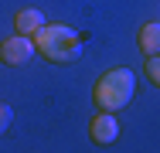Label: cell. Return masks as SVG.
Listing matches in <instances>:
<instances>
[{
	"instance_id": "1",
	"label": "cell",
	"mask_w": 160,
	"mask_h": 153,
	"mask_svg": "<svg viewBox=\"0 0 160 153\" xmlns=\"http://www.w3.org/2000/svg\"><path fill=\"white\" fill-rule=\"evenodd\" d=\"M136 92V75L129 68H109L102 72L92 85V102H96L102 112H116V109H126L129 99Z\"/></svg>"
},
{
	"instance_id": "2",
	"label": "cell",
	"mask_w": 160,
	"mask_h": 153,
	"mask_svg": "<svg viewBox=\"0 0 160 153\" xmlns=\"http://www.w3.org/2000/svg\"><path fill=\"white\" fill-rule=\"evenodd\" d=\"M34 51L41 58H48L51 65H68L78 58L82 41H78L75 27H68V24H44L34 34Z\"/></svg>"
},
{
	"instance_id": "3",
	"label": "cell",
	"mask_w": 160,
	"mask_h": 153,
	"mask_svg": "<svg viewBox=\"0 0 160 153\" xmlns=\"http://www.w3.org/2000/svg\"><path fill=\"white\" fill-rule=\"evenodd\" d=\"M31 55H38V51H34V37L14 34V37L0 41V61H3V65H28Z\"/></svg>"
},
{
	"instance_id": "4",
	"label": "cell",
	"mask_w": 160,
	"mask_h": 153,
	"mask_svg": "<svg viewBox=\"0 0 160 153\" xmlns=\"http://www.w3.org/2000/svg\"><path fill=\"white\" fill-rule=\"evenodd\" d=\"M89 136H92L96 146L116 143L119 140V119H116V112H96L92 122H89Z\"/></svg>"
},
{
	"instance_id": "5",
	"label": "cell",
	"mask_w": 160,
	"mask_h": 153,
	"mask_svg": "<svg viewBox=\"0 0 160 153\" xmlns=\"http://www.w3.org/2000/svg\"><path fill=\"white\" fill-rule=\"evenodd\" d=\"M44 24H48V21H44V14H41L38 7H24V10H17V17H14V34L34 37Z\"/></svg>"
},
{
	"instance_id": "6",
	"label": "cell",
	"mask_w": 160,
	"mask_h": 153,
	"mask_svg": "<svg viewBox=\"0 0 160 153\" xmlns=\"http://www.w3.org/2000/svg\"><path fill=\"white\" fill-rule=\"evenodd\" d=\"M136 44H140V51L150 58V55H160V21H150V24H143L140 34H136Z\"/></svg>"
},
{
	"instance_id": "7",
	"label": "cell",
	"mask_w": 160,
	"mask_h": 153,
	"mask_svg": "<svg viewBox=\"0 0 160 153\" xmlns=\"http://www.w3.org/2000/svg\"><path fill=\"white\" fill-rule=\"evenodd\" d=\"M147 78L160 89V55H150V58H147Z\"/></svg>"
},
{
	"instance_id": "8",
	"label": "cell",
	"mask_w": 160,
	"mask_h": 153,
	"mask_svg": "<svg viewBox=\"0 0 160 153\" xmlns=\"http://www.w3.org/2000/svg\"><path fill=\"white\" fill-rule=\"evenodd\" d=\"M10 119H14V109H10L7 102H0V136L7 133V126H10Z\"/></svg>"
}]
</instances>
